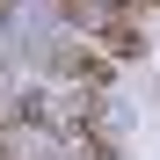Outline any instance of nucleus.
Instances as JSON below:
<instances>
[{
  "instance_id": "nucleus-1",
  "label": "nucleus",
  "mask_w": 160,
  "mask_h": 160,
  "mask_svg": "<svg viewBox=\"0 0 160 160\" xmlns=\"http://www.w3.org/2000/svg\"><path fill=\"white\" fill-rule=\"evenodd\" d=\"M80 29H88L102 51H109L117 66H131V58H146L153 51V37H146V22H138V8H124V0H102V8L80 22Z\"/></svg>"
},
{
  "instance_id": "nucleus-2",
  "label": "nucleus",
  "mask_w": 160,
  "mask_h": 160,
  "mask_svg": "<svg viewBox=\"0 0 160 160\" xmlns=\"http://www.w3.org/2000/svg\"><path fill=\"white\" fill-rule=\"evenodd\" d=\"M51 66H58V73L73 80V88H109V73H117V58H109V51H102L95 37H88V44H66Z\"/></svg>"
},
{
  "instance_id": "nucleus-3",
  "label": "nucleus",
  "mask_w": 160,
  "mask_h": 160,
  "mask_svg": "<svg viewBox=\"0 0 160 160\" xmlns=\"http://www.w3.org/2000/svg\"><path fill=\"white\" fill-rule=\"evenodd\" d=\"M58 8H66V15H73V22H88V15H95V8H102V0H58Z\"/></svg>"
}]
</instances>
